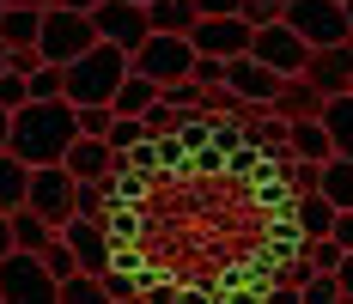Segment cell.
<instances>
[{
	"mask_svg": "<svg viewBox=\"0 0 353 304\" xmlns=\"http://www.w3.org/2000/svg\"><path fill=\"white\" fill-rule=\"evenodd\" d=\"M128 68H134V61H128V49H116V43H104V37H98L92 49H79V55L68 61L61 98H68V103H110Z\"/></svg>",
	"mask_w": 353,
	"mask_h": 304,
	"instance_id": "cell-2",
	"label": "cell"
},
{
	"mask_svg": "<svg viewBox=\"0 0 353 304\" xmlns=\"http://www.w3.org/2000/svg\"><path fill=\"white\" fill-rule=\"evenodd\" d=\"M25 98H31V79H25L19 68H0V103H6V110H19Z\"/></svg>",
	"mask_w": 353,
	"mask_h": 304,
	"instance_id": "cell-27",
	"label": "cell"
},
{
	"mask_svg": "<svg viewBox=\"0 0 353 304\" xmlns=\"http://www.w3.org/2000/svg\"><path fill=\"white\" fill-rule=\"evenodd\" d=\"M55 298V274L43 262V250H6L0 256V304H31Z\"/></svg>",
	"mask_w": 353,
	"mask_h": 304,
	"instance_id": "cell-4",
	"label": "cell"
},
{
	"mask_svg": "<svg viewBox=\"0 0 353 304\" xmlns=\"http://www.w3.org/2000/svg\"><path fill=\"white\" fill-rule=\"evenodd\" d=\"M6 134H12V110L0 103V146H6Z\"/></svg>",
	"mask_w": 353,
	"mask_h": 304,
	"instance_id": "cell-35",
	"label": "cell"
},
{
	"mask_svg": "<svg viewBox=\"0 0 353 304\" xmlns=\"http://www.w3.org/2000/svg\"><path fill=\"white\" fill-rule=\"evenodd\" d=\"M61 165L79 176V183H110V170H116V146L104 134H73V146L61 152Z\"/></svg>",
	"mask_w": 353,
	"mask_h": 304,
	"instance_id": "cell-14",
	"label": "cell"
},
{
	"mask_svg": "<svg viewBox=\"0 0 353 304\" xmlns=\"http://www.w3.org/2000/svg\"><path fill=\"white\" fill-rule=\"evenodd\" d=\"M128 61H134V68H141L146 79L171 85V79H183V73H195V43H189L183 31H152V37L141 43V49L128 55Z\"/></svg>",
	"mask_w": 353,
	"mask_h": 304,
	"instance_id": "cell-7",
	"label": "cell"
},
{
	"mask_svg": "<svg viewBox=\"0 0 353 304\" xmlns=\"http://www.w3.org/2000/svg\"><path fill=\"white\" fill-rule=\"evenodd\" d=\"M49 237H55V225H49L43 213H31V207H12V243H19V250H43Z\"/></svg>",
	"mask_w": 353,
	"mask_h": 304,
	"instance_id": "cell-24",
	"label": "cell"
},
{
	"mask_svg": "<svg viewBox=\"0 0 353 304\" xmlns=\"http://www.w3.org/2000/svg\"><path fill=\"white\" fill-rule=\"evenodd\" d=\"M92 25H98V37H104V43L128 49V55L152 37V19H146L141 0H98V6H92Z\"/></svg>",
	"mask_w": 353,
	"mask_h": 304,
	"instance_id": "cell-9",
	"label": "cell"
},
{
	"mask_svg": "<svg viewBox=\"0 0 353 304\" xmlns=\"http://www.w3.org/2000/svg\"><path fill=\"white\" fill-rule=\"evenodd\" d=\"M98 43V25H92V12H79V6H43V31H37V55L43 61H61L68 68L79 49H92Z\"/></svg>",
	"mask_w": 353,
	"mask_h": 304,
	"instance_id": "cell-3",
	"label": "cell"
},
{
	"mask_svg": "<svg viewBox=\"0 0 353 304\" xmlns=\"http://www.w3.org/2000/svg\"><path fill=\"white\" fill-rule=\"evenodd\" d=\"M55 6H79V12H92V6H98V0H55Z\"/></svg>",
	"mask_w": 353,
	"mask_h": 304,
	"instance_id": "cell-36",
	"label": "cell"
},
{
	"mask_svg": "<svg viewBox=\"0 0 353 304\" xmlns=\"http://www.w3.org/2000/svg\"><path fill=\"white\" fill-rule=\"evenodd\" d=\"M43 262H49V274H55V280H68V274L79 268V256L68 250V237H61V232H55L49 243H43Z\"/></svg>",
	"mask_w": 353,
	"mask_h": 304,
	"instance_id": "cell-26",
	"label": "cell"
},
{
	"mask_svg": "<svg viewBox=\"0 0 353 304\" xmlns=\"http://www.w3.org/2000/svg\"><path fill=\"white\" fill-rule=\"evenodd\" d=\"M335 286H341V298H353V250H341V262H335Z\"/></svg>",
	"mask_w": 353,
	"mask_h": 304,
	"instance_id": "cell-32",
	"label": "cell"
},
{
	"mask_svg": "<svg viewBox=\"0 0 353 304\" xmlns=\"http://www.w3.org/2000/svg\"><path fill=\"white\" fill-rule=\"evenodd\" d=\"M73 110H79V134H110V116H116L110 103H73Z\"/></svg>",
	"mask_w": 353,
	"mask_h": 304,
	"instance_id": "cell-28",
	"label": "cell"
},
{
	"mask_svg": "<svg viewBox=\"0 0 353 304\" xmlns=\"http://www.w3.org/2000/svg\"><path fill=\"white\" fill-rule=\"evenodd\" d=\"M6 6H49V0H6Z\"/></svg>",
	"mask_w": 353,
	"mask_h": 304,
	"instance_id": "cell-37",
	"label": "cell"
},
{
	"mask_svg": "<svg viewBox=\"0 0 353 304\" xmlns=\"http://www.w3.org/2000/svg\"><path fill=\"white\" fill-rule=\"evenodd\" d=\"M152 98H159V79H146L141 68H128V73H122V85H116V98H110V110H122V116H141Z\"/></svg>",
	"mask_w": 353,
	"mask_h": 304,
	"instance_id": "cell-21",
	"label": "cell"
},
{
	"mask_svg": "<svg viewBox=\"0 0 353 304\" xmlns=\"http://www.w3.org/2000/svg\"><path fill=\"white\" fill-rule=\"evenodd\" d=\"M0 12H6V0H0Z\"/></svg>",
	"mask_w": 353,
	"mask_h": 304,
	"instance_id": "cell-40",
	"label": "cell"
},
{
	"mask_svg": "<svg viewBox=\"0 0 353 304\" xmlns=\"http://www.w3.org/2000/svg\"><path fill=\"white\" fill-rule=\"evenodd\" d=\"M281 19H286L299 37H305L311 49H323V43H347V37H353L347 6H341V0H286Z\"/></svg>",
	"mask_w": 353,
	"mask_h": 304,
	"instance_id": "cell-6",
	"label": "cell"
},
{
	"mask_svg": "<svg viewBox=\"0 0 353 304\" xmlns=\"http://www.w3.org/2000/svg\"><path fill=\"white\" fill-rule=\"evenodd\" d=\"M317 189L335 207H353V159H347V152H329V159L317 165Z\"/></svg>",
	"mask_w": 353,
	"mask_h": 304,
	"instance_id": "cell-19",
	"label": "cell"
},
{
	"mask_svg": "<svg viewBox=\"0 0 353 304\" xmlns=\"http://www.w3.org/2000/svg\"><path fill=\"white\" fill-rule=\"evenodd\" d=\"M250 55H256V61H268L274 73H305L311 43L292 31L286 19H268V25H256V37H250Z\"/></svg>",
	"mask_w": 353,
	"mask_h": 304,
	"instance_id": "cell-10",
	"label": "cell"
},
{
	"mask_svg": "<svg viewBox=\"0 0 353 304\" xmlns=\"http://www.w3.org/2000/svg\"><path fill=\"white\" fill-rule=\"evenodd\" d=\"M250 37H256V25H250L244 12H213V19H195L189 43H195V55L232 61V55H244V49H250Z\"/></svg>",
	"mask_w": 353,
	"mask_h": 304,
	"instance_id": "cell-11",
	"label": "cell"
},
{
	"mask_svg": "<svg viewBox=\"0 0 353 304\" xmlns=\"http://www.w3.org/2000/svg\"><path fill=\"white\" fill-rule=\"evenodd\" d=\"M299 298L329 304V298H341V286H335V274H317V280H305V286H299Z\"/></svg>",
	"mask_w": 353,
	"mask_h": 304,
	"instance_id": "cell-29",
	"label": "cell"
},
{
	"mask_svg": "<svg viewBox=\"0 0 353 304\" xmlns=\"http://www.w3.org/2000/svg\"><path fill=\"white\" fill-rule=\"evenodd\" d=\"M329 237H335L341 250H353V207H335V225H329Z\"/></svg>",
	"mask_w": 353,
	"mask_h": 304,
	"instance_id": "cell-31",
	"label": "cell"
},
{
	"mask_svg": "<svg viewBox=\"0 0 353 304\" xmlns=\"http://www.w3.org/2000/svg\"><path fill=\"white\" fill-rule=\"evenodd\" d=\"M195 79L201 85H225V61L219 55H195Z\"/></svg>",
	"mask_w": 353,
	"mask_h": 304,
	"instance_id": "cell-30",
	"label": "cell"
},
{
	"mask_svg": "<svg viewBox=\"0 0 353 304\" xmlns=\"http://www.w3.org/2000/svg\"><path fill=\"white\" fill-rule=\"evenodd\" d=\"M25 189H31V165H25L12 146H0V213L25 207Z\"/></svg>",
	"mask_w": 353,
	"mask_h": 304,
	"instance_id": "cell-18",
	"label": "cell"
},
{
	"mask_svg": "<svg viewBox=\"0 0 353 304\" xmlns=\"http://www.w3.org/2000/svg\"><path fill=\"white\" fill-rule=\"evenodd\" d=\"M55 232L68 237V250L79 256V268H85V274H104L110 262H116V237H110L104 213H73V219H61Z\"/></svg>",
	"mask_w": 353,
	"mask_h": 304,
	"instance_id": "cell-8",
	"label": "cell"
},
{
	"mask_svg": "<svg viewBox=\"0 0 353 304\" xmlns=\"http://www.w3.org/2000/svg\"><path fill=\"white\" fill-rule=\"evenodd\" d=\"M341 6H347V25H353V0H341Z\"/></svg>",
	"mask_w": 353,
	"mask_h": 304,
	"instance_id": "cell-38",
	"label": "cell"
},
{
	"mask_svg": "<svg viewBox=\"0 0 353 304\" xmlns=\"http://www.w3.org/2000/svg\"><path fill=\"white\" fill-rule=\"evenodd\" d=\"M238 6H244V0H195L201 19H213V12H238Z\"/></svg>",
	"mask_w": 353,
	"mask_h": 304,
	"instance_id": "cell-33",
	"label": "cell"
},
{
	"mask_svg": "<svg viewBox=\"0 0 353 304\" xmlns=\"http://www.w3.org/2000/svg\"><path fill=\"white\" fill-rule=\"evenodd\" d=\"M305 79L317 85L323 98H335V92H353V37L347 43H323L305 55Z\"/></svg>",
	"mask_w": 353,
	"mask_h": 304,
	"instance_id": "cell-12",
	"label": "cell"
},
{
	"mask_svg": "<svg viewBox=\"0 0 353 304\" xmlns=\"http://www.w3.org/2000/svg\"><path fill=\"white\" fill-rule=\"evenodd\" d=\"M146 19H152V31H195V0H146Z\"/></svg>",
	"mask_w": 353,
	"mask_h": 304,
	"instance_id": "cell-23",
	"label": "cell"
},
{
	"mask_svg": "<svg viewBox=\"0 0 353 304\" xmlns=\"http://www.w3.org/2000/svg\"><path fill=\"white\" fill-rule=\"evenodd\" d=\"M0 68H6V43H0Z\"/></svg>",
	"mask_w": 353,
	"mask_h": 304,
	"instance_id": "cell-39",
	"label": "cell"
},
{
	"mask_svg": "<svg viewBox=\"0 0 353 304\" xmlns=\"http://www.w3.org/2000/svg\"><path fill=\"white\" fill-rule=\"evenodd\" d=\"M292 225H299V237H329V225H335V201H329L323 189H305V195L292 201Z\"/></svg>",
	"mask_w": 353,
	"mask_h": 304,
	"instance_id": "cell-17",
	"label": "cell"
},
{
	"mask_svg": "<svg viewBox=\"0 0 353 304\" xmlns=\"http://www.w3.org/2000/svg\"><path fill=\"white\" fill-rule=\"evenodd\" d=\"M268 110H274L281 122H292V116H317V110H323V92L311 85V79H305V73H286V79H281V92H274V103H268Z\"/></svg>",
	"mask_w": 353,
	"mask_h": 304,
	"instance_id": "cell-16",
	"label": "cell"
},
{
	"mask_svg": "<svg viewBox=\"0 0 353 304\" xmlns=\"http://www.w3.org/2000/svg\"><path fill=\"white\" fill-rule=\"evenodd\" d=\"M6 250H19V243H12V213H0V256H6Z\"/></svg>",
	"mask_w": 353,
	"mask_h": 304,
	"instance_id": "cell-34",
	"label": "cell"
},
{
	"mask_svg": "<svg viewBox=\"0 0 353 304\" xmlns=\"http://www.w3.org/2000/svg\"><path fill=\"white\" fill-rule=\"evenodd\" d=\"M281 79H286V73H274L268 61H256L250 49L225 61V85H232V92H238L244 103H274V92H281Z\"/></svg>",
	"mask_w": 353,
	"mask_h": 304,
	"instance_id": "cell-13",
	"label": "cell"
},
{
	"mask_svg": "<svg viewBox=\"0 0 353 304\" xmlns=\"http://www.w3.org/2000/svg\"><path fill=\"white\" fill-rule=\"evenodd\" d=\"M110 146H116V152H128V146H134V140H146V122L141 116H122V110H116V116H110Z\"/></svg>",
	"mask_w": 353,
	"mask_h": 304,
	"instance_id": "cell-25",
	"label": "cell"
},
{
	"mask_svg": "<svg viewBox=\"0 0 353 304\" xmlns=\"http://www.w3.org/2000/svg\"><path fill=\"white\" fill-rule=\"evenodd\" d=\"M141 6H146V0H141Z\"/></svg>",
	"mask_w": 353,
	"mask_h": 304,
	"instance_id": "cell-41",
	"label": "cell"
},
{
	"mask_svg": "<svg viewBox=\"0 0 353 304\" xmlns=\"http://www.w3.org/2000/svg\"><path fill=\"white\" fill-rule=\"evenodd\" d=\"M37 31H43V6H6V12H0V43H6V49L37 43Z\"/></svg>",
	"mask_w": 353,
	"mask_h": 304,
	"instance_id": "cell-22",
	"label": "cell"
},
{
	"mask_svg": "<svg viewBox=\"0 0 353 304\" xmlns=\"http://www.w3.org/2000/svg\"><path fill=\"white\" fill-rule=\"evenodd\" d=\"M323 128H329V140H335V152H347L353 159V92H335V98H323Z\"/></svg>",
	"mask_w": 353,
	"mask_h": 304,
	"instance_id": "cell-20",
	"label": "cell"
},
{
	"mask_svg": "<svg viewBox=\"0 0 353 304\" xmlns=\"http://www.w3.org/2000/svg\"><path fill=\"white\" fill-rule=\"evenodd\" d=\"M73 195H79V176H73L61 159H55V165H31V189H25V207H31V213H43L49 225H61V219L79 213Z\"/></svg>",
	"mask_w": 353,
	"mask_h": 304,
	"instance_id": "cell-5",
	"label": "cell"
},
{
	"mask_svg": "<svg viewBox=\"0 0 353 304\" xmlns=\"http://www.w3.org/2000/svg\"><path fill=\"white\" fill-rule=\"evenodd\" d=\"M286 152L323 165V159L335 152V140H329V128H323V116H292V122H286Z\"/></svg>",
	"mask_w": 353,
	"mask_h": 304,
	"instance_id": "cell-15",
	"label": "cell"
},
{
	"mask_svg": "<svg viewBox=\"0 0 353 304\" xmlns=\"http://www.w3.org/2000/svg\"><path fill=\"white\" fill-rule=\"evenodd\" d=\"M73 134H79V110H73L68 98H25L12 110L6 146H12L25 165H55L73 146Z\"/></svg>",
	"mask_w": 353,
	"mask_h": 304,
	"instance_id": "cell-1",
	"label": "cell"
}]
</instances>
